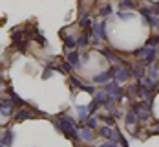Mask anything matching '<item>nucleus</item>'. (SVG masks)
<instances>
[{
    "label": "nucleus",
    "instance_id": "nucleus-1",
    "mask_svg": "<svg viewBox=\"0 0 159 147\" xmlns=\"http://www.w3.org/2000/svg\"><path fill=\"white\" fill-rule=\"evenodd\" d=\"M57 129L62 131L64 134H66L68 138H71V140H79V131L75 129V121H73L71 118H68V116H61V118H59Z\"/></svg>",
    "mask_w": 159,
    "mask_h": 147
},
{
    "label": "nucleus",
    "instance_id": "nucleus-2",
    "mask_svg": "<svg viewBox=\"0 0 159 147\" xmlns=\"http://www.w3.org/2000/svg\"><path fill=\"white\" fill-rule=\"evenodd\" d=\"M132 110L137 116L139 121H146L150 118V112H152V105H150V101H139V103L132 105Z\"/></svg>",
    "mask_w": 159,
    "mask_h": 147
},
{
    "label": "nucleus",
    "instance_id": "nucleus-3",
    "mask_svg": "<svg viewBox=\"0 0 159 147\" xmlns=\"http://www.w3.org/2000/svg\"><path fill=\"white\" fill-rule=\"evenodd\" d=\"M110 72H111V79L117 83H125L132 76V68H126V66H115Z\"/></svg>",
    "mask_w": 159,
    "mask_h": 147
},
{
    "label": "nucleus",
    "instance_id": "nucleus-4",
    "mask_svg": "<svg viewBox=\"0 0 159 147\" xmlns=\"http://www.w3.org/2000/svg\"><path fill=\"white\" fill-rule=\"evenodd\" d=\"M104 92H106L110 98H113V99H119L121 96H123V88L119 86V83H117V81L108 83V85H106V88H104Z\"/></svg>",
    "mask_w": 159,
    "mask_h": 147
},
{
    "label": "nucleus",
    "instance_id": "nucleus-5",
    "mask_svg": "<svg viewBox=\"0 0 159 147\" xmlns=\"http://www.w3.org/2000/svg\"><path fill=\"white\" fill-rule=\"evenodd\" d=\"M156 55H157V50H156V48H150V46H146L144 57H143V61H139V65H143V66H152V65H154V61H156Z\"/></svg>",
    "mask_w": 159,
    "mask_h": 147
},
{
    "label": "nucleus",
    "instance_id": "nucleus-6",
    "mask_svg": "<svg viewBox=\"0 0 159 147\" xmlns=\"http://www.w3.org/2000/svg\"><path fill=\"white\" fill-rule=\"evenodd\" d=\"M13 112V99L11 98H2L0 99V114L9 116Z\"/></svg>",
    "mask_w": 159,
    "mask_h": 147
},
{
    "label": "nucleus",
    "instance_id": "nucleus-7",
    "mask_svg": "<svg viewBox=\"0 0 159 147\" xmlns=\"http://www.w3.org/2000/svg\"><path fill=\"white\" fill-rule=\"evenodd\" d=\"M13 42H16V46L20 51H26V41H24V33L22 32H13Z\"/></svg>",
    "mask_w": 159,
    "mask_h": 147
},
{
    "label": "nucleus",
    "instance_id": "nucleus-8",
    "mask_svg": "<svg viewBox=\"0 0 159 147\" xmlns=\"http://www.w3.org/2000/svg\"><path fill=\"white\" fill-rule=\"evenodd\" d=\"M106 22L104 20H101L99 24H95V28H93V32L97 33V39H101V41H106Z\"/></svg>",
    "mask_w": 159,
    "mask_h": 147
},
{
    "label": "nucleus",
    "instance_id": "nucleus-9",
    "mask_svg": "<svg viewBox=\"0 0 159 147\" xmlns=\"http://www.w3.org/2000/svg\"><path fill=\"white\" fill-rule=\"evenodd\" d=\"M93 131L92 129H88V127H82V129H79V138L80 140H86V142H92L93 140Z\"/></svg>",
    "mask_w": 159,
    "mask_h": 147
},
{
    "label": "nucleus",
    "instance_id": "nucleus-10",
    "mask_svg": "<svg viewBox=\"0 0 159 147\" xmlns=\"http://www.w3.org/2000/svg\"><path fill=\"white\" fill-rule=\"evenodd\" d=\"M111 79V72H101V74H97L95 77H93V83H108Z\"/></svg>",
    "mask_w": 159,
    "mask_h": 147
},
{
    "label": "nucleus",
    "instance_id": "nucleus-11",
    "mask_svg": "<svg viewBox=\"0 0 159 147\" xmlns=\"http://www.w3.org/2000/svg\"><path fill=\"white\" fill-rule=\"evenodd\" d=\"M66 61L70 63V66H71V68H77V66H79V53H77V51H70Z\"/></svg>",
    "mask_w": 159,
    "mask_h": 147
},
{
    "label": "nucleus",
    "instance_id": "nucleus-12",
    "mask_svg": "<svg viewBox=\"0 0 159 147\" xmlns=\"http://www.w3.org/2000/svg\"><path fill=\"white\" fill-rule=\"evenodd\" d=\"M0 144L4 147H9L13 144V131H6L4 132V136H2V140H0Z\"/></svg>",
    "mask_w": 159,
    "mask_h": 147
},
{
    "label": "nucleus",
    "instance_id": "nucleus-13",
    "mask_svg": "<svg viewBox=\"0 0 159 147\" xmlns=\"http://www.w3.org/2000/svg\"><path fill=\"white\" fill-rule=\"evenodd\" d=\"M93 101H95L97 105H104L106 101H108V94L102 90V92H95L93 94Z\"/></svg>",
    "mask_w": 159,
    "mask_h": 147
},
{
    "label": "nucleus",
    "instance_id": "nucleus-14",
    "mask_svg": "<svg viewBox=\"0 0 159 147\" xmlns=\"http://www.w3.org/2000/svg\"><path fill=\"white\" fill-rule=\"evenodd\" d=\"M125 121H126V125H128V127H134V125H135V123H137L139 120H137V116L134 114V110L130 109V110L126 112V120H125Z\"/></svg>",
    "mask_w": 159,
    "mask_h": 147
},
{
    "label": "nucleus",
    "instance_id": "nucleus-15",
    "mask_svg": "<svg viewBox=\"0 0 159 147\" xmlns=\"http://www.w3.org/2000/svg\"><path fill=\"white\" fill-rule=\"evenodd\" d=\"M134 7H137V4L134 2V0H121L119 2V9L123 11V9H134Z\"/></svg>",
    "mask_w": 159,
    "mask_h": 147
},
{
    "label": "nucleus",
    "instance_id": "nucleus-16",
    "mask_svg": "<svg viewBox=\"0 0 159 147\" xmlns=\"http://www.w3.org/2000/svg\"><path fill=\"white\" fill-rule=\"evenodd\" d=\"M15 120L16 121H24V120H31V112H28L26 109H22V110H18L15 114Z\"/></svg>",
    "mask_w": 159,
    "mask_h": 147
},
{
    "label": "nucleus",
    "instance_id": "nucleus-17",
    "mask_svg": "<svg viewBox=\"0 0 159 147\" xmlns=\"http://www.w3.org/2000/svg\"><path fill=\"white\" fill-rule=\"evenodd\" d=\"M150 81H157L159 79V65H152L150 66V77H148Z\"/></svg>",
    "mask_w": 159,
    "mask_h": 147
},
{
    "label": "nucleus",
    "instance_id": "nucleus-18",
    "mask_svg": "<svg viewBox=\"0 0 159 147\" xmlns=\"http://www.w3.org/2000/svg\"><path fill=\"white\" fill-rule=\"evenodd\" d=\"M132 72H134V76H135L137 79H144V76H146V74H144V66L143 65H137L135 68H132Z\"/></svg>",
    "mask_w": 159,
    "mask_h": 147
},
{
    "label": "nucleus",
    "instance_id": "nucleus-19",
    "mask_svg": "<svg viewBox=\"0 0 159 147\" xmlns=\"http://www.w3.org/2000/svg\"><path fill=\"white\" fill-rule=\"evenodd\" d=\"M64 46H66V50H75L77 48V41L73 37H66L64 39Z\"/></svg>",
    "mask_w": 159,
    "mask_h": 147
},
{
    "label": "nucleus",
    "instance_id": "nucleus-20",
    "mask_svg": "<svg viewBox=\"0 0 159 147\" xmlns=\"http://www.w3.org/2000/svg\"><path fill=\"white\" fill-rule=\"evenodd\" d=\"M79 26L80 28H84V30H90V28H92V20H90V17L88 15L82 17V18L79 20Z\"/></svg>",
    "mask_w": 159,
    "mask_h": 147
},
{
    "label": "nucleus",
    "instance_id": "nucleus-21",
    "mask_svg": "<svg viewBox=\"0 0 159 147\" xmlns=\"http://www.w3.org/2000/svg\"><path fill=\"white\" fill-rule=\"evenodd\" d=\"M7 96H9V98L13 99V101H15L16 105H24V101H22V99L18 98V96H16V92L13 90V88H9V90H7Z\"/></svg>",
    "mask_w": 159,
    "mask_h": 147
},
{
    "label": "nucleus",
    "instance_id": "nucleus-22",
    "mask_svg": "<svg viewBox=\"0 0 159 147\" xmlns=\"http://www.w3.org/2000/svg\"><path fill=\"white\" fill-rule=\"evenodd\" d=\"M86 127H88V129H92V131L95 129V127H97V118H95V116H88V118H86Z\"/></svg>",
    "mask_w": 159,
    "mask_h": 147
},
{
    "label": "nucleus",
    "instance_id": "nucleus-23",
    "mask_svg": "<svg viewBox=\"0 0 159 147\" xmlns=\"http://www.w3.org/2000/svg\"><path fill=\"white\" fill-rule=\"evenodd\" d=\"M111 134H113V131H111V129L108 127V125L101 127V136H102V138H108V140H110V138H111Z\"/></svg>",
    "mask_w": 159,
    "mask_h": 147
},
{
    "label": "nucleus",
    "instance_id": "nucleus-24",
    "mask_svg": "<svg viewBox=\"0 0 159 147\" xmlns=\"http://www.w3.org/2000/svg\"><path fill=\"white\" fill-rule=\"evenodd\" d=\"M88 42H90V37H88L86 33H84V35H80L79 39H77V46H86Z\"/></svg>",
    "mask_w": 159,
    "mask_h": 147
},
{
    "label": "nucleus",
    "instance_id": "nucleus-25",
    "mask_svg": "<svg viewBox=\"0 0 159 147\" xmlns=\"http://www.w3.org/2000/svg\"><path fill=\"white\" fill-rule=\"evenodd\" d=\"M99 120H102V121H104V123H106L108 127H110V125H113V123H115V120H113V116H101Z\"/></svg>",
    "mask_w": 159,
    "mask_h": 147
},
{
    "label": "nucleus",
    "instance_id": "nucleus-26",
    "mask_svg": "<svg viewBox=\"0 0 159 147\" xmlns=\"http://www.w3.org/2000/svg\"><path fill=\"white\" fill-rule=\"evenodd\" d=\"M156 44H159V35H156V37H152L144 46H150V48H156Z\"/></svg>",
    "mask_w": 159,
    "mask_h": 147
},
{
    "label": "nucleus",
    "instance_id": "nucleus-27",
    "mask_svg": "<svg viewBox=\"0 0 159 147\" xmlns=\"http://www.w3.org/2000/svg\"><path fill=\"white\" fill-rule=\"evenodd\" d=\"M117 17H119L121 20H132V18H134V15H132V13H125V11H119V13H117Z\"/></svg>",
    "mask_w": 159,
    "mask_h": 147
},
{
    "label": "nucleus",
    "instance_id": "nucleus-28",
    "mask_svg": "<svg viewBox=\"0 0 159 147\" xmlns=\"http://www.w3.org/2000/svg\"><path fill=\"white\" fill-rule=\"evenodd\" d=\"M70 81H71V85H73V86H77V88H80V90H84V88H86V85H82L77 77H71Z\"/></svg>",
    "mask_w": 159,
    "mask_h": 147
},
{
    "label": "nucleus",
    "instance_id": "nucleus-29",
    "mask_svg": "<svg viewBox=\"0 0 159 147\" xmlns=\"http://www.w3.org/2000/svg\"><path fill=\"white\" fill-rule=\"evenodd\" d=\"M111 13V7L110 6H104L102 9H101V17H106V15H110Z\"/></svg>",
    "mask_w": 159,
    "mask_h": 147
},
{
    "label": "nucleus",
    "instance_id": "nucleus-30",
    "mask_svg": "<svg viewBox=\"0 0 159 147\" xmlns=\"http://www.w3.org/2000/svg\"><path fill=\"white\" fill-rule=\"evenodd\" d=\"M97 107H99V105H97L95 101H92V103L88 105V110H90V114H93V112H95V110H97Z\"/></svg>",
    "mask_w": 159,
    "mask_h": 147
},
{
    "label": "nucleus",
    "instance_id": "nucleus-31",
    "mask_svg": "<svg viewBox=\"0 0 159 147\" xmlns=\"http://www.w3.org/2000/svg\"><path fill=\"white\" fill-rule=\"evenodd\" d=\"M49 76H51V72H49V68H48V70H46V72L42 74V79H48Z\"/></svg>",
    "mask_w": 159,
    "mask_h": 147
},
{
    "label": "nucleus",
    "instance_id": "nucleus-32",
    "mask_svg": "<svg viewBox=\"0 0 159 147\" xmlns=\"http://www.w3.org/2000/svg\"><path fill=\"white\" fill-rule=\"evenodd\" d=\"M101 147H117L113 142H108V144H104V145H101Z\"/></svg>",
    "mask_w": 159,
    "mask_h": 147
},
{
    "label": "nucleus",
    "instance_id": "nucleus-33",
    "mask_svg": "<svg viewBox=\"0 0 159 147\" xmlns=\"http://www.w3.org/2000/svg\"><path fill=\"white\" fill-rule=\"evenodd\" d=\"M2 83H4V81H2V77H0V86H2Z\"/></svg>",
    "mask_w": 159,
    "mask_h": 147
},
{
    "label": "nucleus",
    "instance_id": "nucleus-34",
    "mask_svg": "<svg viewBox=\"0 0 159 147\" xmlns=\"http://www.w3.org/2000/svg\"><path fill=\"white\" fill-rule=\"evenodd\" d=\"M0 147H4V145H2V144H0Z\"/></svg>",
    "mask_w": 159,
    "mask_h": 147
}]
</instances>
